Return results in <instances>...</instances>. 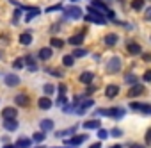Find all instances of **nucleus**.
<instances>
[{
  "label": "nucleus",
  "instance_id": "1",
  "mask_svg": "<svg viewBox=\"0 0 151 148\" xmlns=\"http://www.w3.org/2000/svg\"><path fill=\"white\" fill-rule=\"evenodd\" d=\"M64 18H71V20H78L82 18V9L77 7V6H69V7H64Z\"/></svg>",
  "mask_w": 151,
  "mask_h": 148
},
{
  "label": "nucleus",
  "instance_id": "2",
  "mask_svg": "<svg viewBox=\"0 0 151 148\" xmlns=\"http://www.w3.org/2000/svg\"><path fill=\"white\" fill-rule=\"evenodd\" d=\"M87 137H89L87 134H77V136H73L71 139H66V141H64V146H68V148L78 146V144H82V143H84Z\"/></svg>",
  "mask_w": 151,
  "mask_h": 148
},
{
  "label": "nucleus",
  "instance_id": "3",
  "mask_svg": "<svg viewBox=\"0 0 151 148\" xmlns=\"http://www.w3.org/2000/svg\"><path fill=\"white\" fill-rule=\"evenodd\" d=\"M94 105V100H91V98H86V100H82L80 104H78V107L75 109V114H78V116H82V114H86L91 107Z\"/></svg>",
  "mask_w": 151,
  "mask_h": 148
},
{
  "label": "nucleus",
  "instance_id": "4",
  "mask_svg": "<svg viewBox=\"0 0 151 148\" xmlns=\"http://www.w3.org/2000/svg\"><path fill=\"white\" fill-rule=\"evenodd\" d=\"M130 109H133V111H139V112H142V114H151V105H149V104L132 102V104H130Z\"/></svg>",
  "mask_w": 151,
  "mask_h": 148
},
{
  "label": "nucleus",
  "instance_id": "5",
  "mask_svg": "<svg viewBox=\"0 0 151 148\" xmlns=\"http://www.w3.org/2000/svg\"><path fill=\"white\" fill-rule=\"evenodd\" d=\"M107 70H109L110 73L119 71V70H121V57H112V59H109V62H107Z\"/></svg>",
  "mask_w": 151,
  "mask_h": 148
},
{
  "label": "nucleus",
  "instance_id": "6",
  "mask_svg": "<svg viewBox=\"0 0 151 148\" xmlns=\"http://www.w3.org/2000/svg\"><path fill=\"white\" fill-rule=\"evenodd\" d=\"M4 82H6V86L14 88V86H18V84H20V77H18V75H14V73H7Z\"/></svg>",
  "mask_w": 151,
  "mask_h": 148
},
{
  "label": "nucleus",
  "instance_id": "7",
  "mask_svg": "<svg viewBox=\"0 0 151 148\" xmlns=\"http://www.w3.org/2000/svg\"><path fill=\"white\" fill-rule=\"evenodd\" d=\"M144 91H146L144 86H140V84H133V86L130 88V91H128V96H130V98H133V96H140Z\"/></svg>",
  "mask_w": 151,
  "mask_h": 148
},
{
  "label": "nucleus",
  "instance_id": "8",
  "mask_svg": "<svg viewBox=\"0 0 151 148\" xmlns=\"http://www.w3.org/2000/svg\"><path fill=\"white\" fill-rule=\"evenodd\" d=\"M37 105H39L41 111H48V109L53 105V102L50 100V96H41V98L37 100Z\"/></svg>",
  "mask_w": 151,
  "mask_h": 148
},
{
  "label": "nucleus",
  "instance_id": "9",
  "mask_svg": "<svg viewBox=\"0 0 151 148\" xmlns=\"http://www.w3.org/2000/svg\"><path fill=\"white\" fill-rule=\"evenodd\" d=\"M4 128H6L7 132H14V130L18 128V121H16V118H9V120H4Z\"/></svg>",
  "mask_w": 151,
  "mask_h": 148
},
{
  "label": "nucleus",
  "instance_id": "10",
  "mask_svg": "<svg viewBox=\"0 0 151 148\" xmlns=\"http://www.w3.org/2000/svg\"><path fill=\"white\" fill-rule=\"evenodd\" d=\"M78 81H80L82 84H87V86H89V84L94 81V73H93V71H84L82 75L78 77Z\"/></svg>",
  "mask_w": 151,
  "mask_h": 148
},
{
  "label": "nucleus",
  "instance_id": "11",
  "mask_svg": "<svg viewBox=\"0 0 151 148\" xmlns=\"http://www.w3.org/2000/svg\"><path fill=\"white\" fill-rule=\"evenodd\" d=\"M105 95H107L109 98H116V96L119 95V88H117L116 84H109V86L105 88Z\"/></svg>",
  "mask_w": 151,
  "mask_h": 148
},
{
  "label": "nucleus",
  "instance_id": "12",
  "mask_svg": "<svg viewBox=\"0 0 151 148\" xmlns=\"http://www.w3.org/2000/svg\"><path fill=\"white\" fill-rule=\"evenodd\" d=\"M109 116L116 118V120H121L124 116V109L123 107H112V109H109Z\"/></svg>",
  "mask_w": 151,
  "mask_h": 148
},
{
  "label": "nucleus",
  "instance_id": "13",
  "mask_svg": "<svg viewBox=\"0 0 151 148\" xmlns=\"http://www.w3.org/2000/svg\"><path fill=\"white\" fill-rule=\"evenodd\" d=\"M128 54L132 55H140L142 54V46L139 43H128Z\"/></svg>",
  "mask_w": 151,
  "mask_h": 148
},
{
  "label": "nucleus",
  "instance_id": "14",
  "mask_svg": "<svg viewBox=\"0 0 151 148\" xmlns=\"http://www.w3.org/2000/svg\"><path fill=\"white\" fill-rule=\"evenodd\" d=\"M82 125H84V128H87V130H98V128L101 127L100 120H89V121H86V123H82Z\"/></svg>",
  "mask_w": 151,
  "mask_h": 148
},
{
  "label": "nucleus",
  "instance_id": "15",
  "mask_svg": "<svg viewBox=\"0 0 151 148\" xmlns=\"http://www.w3.org/2000/svg\"><path fill=\"white\" fill-rule=\"evenodd\" d=\"M2 116H4V120H9V118H16V116H18V111H16L14 107H6V109L2 111Z\"/></svg>",
  "mask_w": 151,
  "mask_h": 148
},
{
  "label": "nucleus",
  "instance_id": "16",
  "mask_svg": "<svg viewBox=\"0 0 151 148\" xmlns=\"http://www.w3.org/2000/svg\"><path fill=\"white\" fill-rule=\"evenodd\" d=\"M14 102H16V105H22V107H27L29 105V96L27 95H16L14 96Z\"/></svg>",
  "mask_w": 151,
  "mask_h": 148
},
{
  "label": "nucleus",
  "instance_id": "17",
  "mask_svg": "<svg viewBox=\"0 0 151 148\" xmlns=\"http://www.w3.org/2000/svg\"><path fill=\"white\" fill-rule=\"evenodd\" d=\"M69 43L75 45V46H80V45L84 43V32H82V34H75V36H71V38H69Z\"/></svg>",
  "mask_w": 151,
  "mask_h": 148
},
{
  "label": "nucleus",
  "instance_id": "18",
  "mask_svg": "<svg viewBox=\"0 0 151 148\" xmlns=\"http://www.w3.org/2000/svg\"><path fill=\"white\" fill-rule=\"evenodd\" d=\"M39 127H41L43 132H52V130H53V121H52V120H43V121L39 123Z\"/></svg>",
  "mask_w": 151,
  "mask_h": 148
},
{
  "label": "nucleus",
  "instance_id": "19",
  "mask_svg": "<svg viewBox=\"0 0 151 148\" xmlns=\"http://www.w3.org/2000/svg\"><path fill=\"white\" fill-rule=\"evenodd\" d=\"M116 43H117V34L110 32V34L105 36V45H107V46H114Z\"/></svg>",
  "mask_w": 151,
  "mask_h": 148
},
{
  "label": "nucleus",
  "instance_id": "20",
  "mask_svg": "<svg viewBox=\"0 0 151 148\" xmlns=\"http://www.w3.org/2000/svg\"><path fill=\"white\" fill-rule=\"evenodd\" d=\"M52 54H53V52H52V48H46V46H45V48H41V50H39V59L48 61V59L52 57Z\"/></svg>",
  "mask_w": 151,
  "mask_h": 148
},
{
  "label": "nucleus",
  "instance_id": "21",
  "mask_svg": "<svg viewBox=\"0 0 151 148\" xmlns=\"http://www.w3.org/2000/svg\"><path fill=\"white\" fill-rule=\"evenodd\" d=\"M25 62L29 64V70H30V71H37V64L34 62V55H30V54L25 55Z\"/></svg>",
  "mask_w": 151,
  "mask_h": 148
},
{
  "label": "nucleus",
  "instance_id": "22",
  "mask_svg": "<svg viewBox=\"0 0 151 148\" xmlns=\"http://www.w3.org/2000/svg\"><path fill=\"white\" fill-rule=\"evenodd\" d=\"M91 6H93V7H96V9H100V11H103L105 15H107V11H109L107 4H103L101 0H93V2H91Z\"/></svg>",
  "mask_w": 151,
  "mask_h": 148
},
{
  "label": "nucleus",
  "instance_id": "23",
  "mask_svg": "<svg viewBox=\"0 0 151 148\" xmlns=\"http://www.w3.org/2000/svg\"><path fill=\"white\" fill-rule=\"evenodd\" d=\"M20 43H22V45H30V43H32V36H30L29 32L20 34Z\"/></svg>",
  "mask_w": 151,
  "mask_h": 148
},
{
  "label": "nucleus",
  "instance_id": "24",
  "mask_svg": "<svg viewBox=\"0 0 151 148\" xmlns=\"http://www.w3.org/2000/svg\"><path fill=\"white\" fill-rule=\"evenodd\" d=\"M45 139H46V136H45V132H43V130H41V132H34V136H32V141H34V143H37V144H39V143H43Z\"/></svg>",
  "mask_w": 151,
  "mask_h": 148
},
{
  "label": "nucleus",
  "instance_id": "25",
  "mask_svg": "<svg viewBox=\"0 0 151 148\" xmlns=\"http://www.w3.org/2000/svg\"><path fill=\"white\" fill-rule=\"evenodd\" d=\"M137 75H133V73H126V75H124V82L126 84H130V86H133V84H137Z\"/></svg>",
  "mask_w": 151,
  "mask_h": 148
},
{
  "label": "nucleus",
  "instance_id": "26",
  "mask_svg": "<svg viewBox=\"0 0 151 148\" xmlns=\"http://www.w3.org/2000/svg\"><path fill=\"white\" fill-rule=\"evenodd\" d=\"M73 62H75V55L73 54H68V55L62 57V64L64 66H73Z\"/></svg>",
  "mask_w": 151,
  "mask_h": 148
},
{
  "label": "nucleus",
  "instance_id": "27",
  "mask_svg": "<svg viewBox=\"0 0 151 148\" xmlns=\"http://www.w3.org/2000/svg\"><path fill=\"white\" fill-rule=\"evenodd\" d=\"M13 68H14V70H23V68H25V57H23V59H22V57L14 59V62H13Z\"/></svg>",
  "mask_w": 151,
  "mask_h": 148
},
{
  "label": "nucleus",
  "instance_id": "28",
  "mask_svg": "<svg viewBox=\"0 0 151 148\" xmlns=\"http://www.w3.org/2000/svg\"><path fill=\"white\" fill-rule=\"evenodd\" d=\"M16 144H18V148H30V139L29 137H20Z\"/></svg>",
  "mask_w": 151,
  "mask_h": 148
},
{
  "label": "nucleus",
  "instance_id": "29",
  "mask_svg": "<svg viewBox=\"0 0 151 148\" xmlns=\"http://www.w3.org/2000/svg\"><path fill=\"white\" fill-rule=\"evenodd\" d=\"M132 9H135V11L144 9V0H132Z\"/></svg>",
  "mask_w": 151,
  "mask_h": 148
},
{
  "label": "nucleus",
  "instance_id": "30",
  "mask_svg": "<svg viewBox=\"0 0 151 148\" xmlns=\"http://www.w3.org/2000/svg\"><path fill=\"white\" fill-rule=\"evenodd\" d=\"M73 55H75V59H77V57H84V55H87V50H86V48L77 46V48L73 50Z\"/></svg>",
  "mask_w": 151,
  "mask_h": 148
},
{
  "label": "nucleus",
  "instance_id": "31",
  "mask_svg": "<svg viewBox=\"0 0 151 148\" xmlns=\"http://www.w3.org/2000/svg\"><path fill=\"white\" fill-rule=\"evenodd\" d=\"M37 15H39V9H37V7H32V9L29 11V15L25 16V22H30V20H32V18H36Z\"/></svg>",
  "mask_w": 151,
  "mask_h": 148
},
{
  "label": "nucleus",
  "instance_id": "32",
  "mask_svg": "<svg viewBox=\"0 0 151 148\" xmlns=\"http://www.w3.org/2000/svg\"><path fill=\"white\" fill-rule=\"evenodd\" d=\"M75 130H77V127H71L68 130H60V132H55L57 137H62V136H69V134H75Z\"/></svg>",
  "mask_w": 151,
  "mask_h": 148
},
{
  "label": "nucleus",
  "instance_id": "33",
  "mask_svg": "<svg viewBox=\"0 0 151 148\" xmlns=\"http://www.w3.org/2000/svg\"><path fill=\"white\" fill-rule=\"evenodd\" d=\"M50 45H52L53 48H62V46H64V41H62V39H59V38H52Z\"/></svg>",
  "mask_w": 151,
  "mask_h": 148
},
{
  "label": "nucleus",
  "instance_id": "34",
  "mask_svg": "<svg viewBox=\"0 0 151 148\" xmlns=\"http://www.w3.org/2000/svg\"><path fill=\"white\" fill-rule=\"evenodd\" d=\"M43 91H45V95H53V91H55V86H53V84H45Z\"/></svg>",
  "mask_w": 151,
  "mask_h": 148
},
{
  "label": "nucleus",
  "instance_id": "35",
  "mask_svg": "<svg viewBox=\"0 0 151 148\" xmlns=\"http://www.w3.org/2000/svg\"><path fill=\"white\" fill-rule=\"evenodd\" d=\"M109 136H110V132H109V130H105V128H101V127L98 128V137H100V139H107Z\"/></svg>",
  "mask_w": 151,
  "mask_h": 148
},
{
  "label": "nucleus",
  "instance_id": "36",
  "mask_svg": "<svg viewBox=\"0 0 151 148\" xmlns=\"http://www.w3.org/2000/svg\"><path fill=\"white\" fill-rule=\"evenodd\" d=\"M59 9H62V6H60V4H55V6H50V7L46 9V13H55V11H59Z\"/></svg>",
  "mask_w": 151,
  "mask_h": 148
},
{
  "label": "nucleus",
  "instance_id": "37",
  "mask_svg": "<svg viewBox=\"0 0 151 148\" xmlns=\"http://www.w3.org/2000/svg\"><path fill=\"white\" fill-rule=\"evenodd\" d=\"M121 134H123V132H121L119 128H112V130H110V136H114V137H119Z\"/></svg>",
  "mask_w": 151,
  "mask_h": 148
},
{
  "label": "nucleus",
  "instance_id": "38",
  "mask_svg": "<svg viewBox=\"0 0 151 148\" xmlns=\"http://www.w3.org/2000/svg\"><path fill=\"white\" fill-rule=\"evenodd\" d=\"M142 79H144L146 82H151V70H147V71L144 73V77H142Z\"/></svg>",
  "mask_w": 151,
  "mask_h": 148
},
{
  "label": "nucleus",
  "instance_id": "39",
  "mask_svg": "<svg viewBox=\"0 0 151 148\" xmlns=\"http://www.w3.org/2000/svg\"><path fill=\"white\" fill-rule=\"evenodd\" d=\"M59 95H66V86L64 84H59Z\"/></svg>",
  "mask_w": 151,
  "mask_h": 148
},
{
  "label": "nucleus",
  "instance_id": "40",
  "mask_svg": "<svg viewBox=\"0 0 151 148\" xmlns=\"http://www.w3.org/2000/svg\"><path fill=\"white\" fill-rule=\"evenodd\" d=\"M146 143H149V144H151V128L146 132Z\"/></svg>",
  "mask_w": 151,
  "mask_h": 148
},
{
  "label": "nucleus",
  "instance_id": "41",
  "mask_svg": "<svg viewBox=\"0 0 151 148\" xmlns=\"http://www.w3.org/2000/svg\"><path fill=\"white\" fill-rule=\"evenodd\" d=\"M144 16H146V20H151V7L146 11V15H144Z\"/></svg>",
  "mask_w": 151,
  "mask_h": 148
},
{
  "label": "nucleus",
  "instance_id": "42",
  "mask_svg": "<svg viewBox=\"0 0 151 148\" xmlns=\"http://www.w3.org/2000/svg\"><path fill=\"white\" fill-rule=\"evenodd\" d=\"M142 59H144V61H151V54H144Z\"/></svg>",
  "mask_w": 151,
  "mask_h": 148
},
{
  "label": "nucleus",
  "instance_id": "43",
  "mask_svg": "<svg viewBox=\"0 0 151 148\" xmlns=\"http://www.w3.org/2000/svg\"><path fill=\"white\" fill-rule=\"evenodd\" d=\"M89 148H101V143H93Z\"/></svg>",
  "mask_w": 151,
  "mask_h": 148
},
{
  "label": "nucleus",
  "instance_id": "44",
  "mask_svg": "<svg viewBox=\"0 0 151 148\" xmlns=\"http://www.w3.org/2000/svg\"><path fill=\"white\" fill-rule=\"evenodd\" d=\"M4 148H18V144H7V143H6Z\"/></svg>",
  "mask_w": 151,
  "mask_h": 148
},
{
  "label": "nucleus",
  "instance_id": "45",
  "mask_svg": "<svg viewBox=\"0 0 151 148\" xmlns=\"http://www.w3.org/2000/svg\"><path fill=\"white\" fill-rule=\"evenodd\" d=\"M130 148H146V146H142V144H132Z\"/></svg>",
  "mask_w": 151,
  "mask_h": 148
},
{
  "label": "nucleus",
  "instance_id": "46",
  "mask_svg": "<svg viewBox=\"0 0 151 148\" xmlns=\"http://www.w3.org/2000/svg\"><path fill=\"white\" fill-rule=\"evenodd\" d=\"M110 148H123V146H121V144H112Z\"/></svg>",
  "mask_w": 151,
  "mask_h": 148
},
{
  "label": "nucleus",
  "instance_id": "47",
  "mask_svg": "<svg viewBox=\"0 0 151 148\" xmlns=\"http://www.w3.org/2000/svg\"><path fill=\"white\" fill-rule=\"evenodd\" d=\"M73 2H77V0H73Z\"/></svg>",
  "mask_w": 151,
  "mask_h": 148
}]
</instances>
